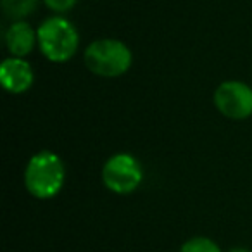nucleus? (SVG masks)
<instances>
[{
  "instance_id": "obj_1",
  "label": "nucleus",
  "mask_w": 252,
  "mask_h": 252,
  "mask_svg": "<svg viewBox=\"0 0 252 252\" xmlns=\"http://www.w3.org/2000/svg\"><path fill=\"white\" fill-rule=\"evenodd\" d=\"M66 168L63 159L50 151H40L28 161L25 169V187L35 199H52L63 190Z\"/></svg>"
},
{
  "instance_id": "obj_2",
  "label": "nucleus",
  "mask_w": 252,
  "mask_h": 252,
  "mask_svg": "<svg viewBox=\"0 0 252 252\" xmlns=\"http://www.w3.org/2000/svg\"><path fill=\"white\" fill-rule=\"evenodd\" d=\"M85 66L100 78L123 76L131 67L133 54L128 45L116 38H100L85 49Z\"/></svg>"
},
{
  "instance_id": "obj_3",
  "label": "nucleus",
  "mask_w": 252,
  "mask_h": 252,
  "mask_svg": "<svg viewBox=\"0 0 252 252\" xmlns=\"http://www.w3.org/2000/svg\"><path fill=\"white\" fill-rule=\"evenodd\" d=\"M38 47L50 63H67L80 47V35L71 21L63 16L47 18L36 30Z\"/></svg>"
},
{
  "instance_id": "obj_4",
  "label": "nucleus",
  "mask_w": 252,
  "mask_h": 252,
  "mask_svg": "<svg viewBox=\"0 0 252 252\" xmlns=\"http://www.w3.org/2000/svg\"><path fill=\"white\" fill-rule=\"evenodd\" d=\"M144 171L137 158L131 154H114L102 168V182L105 189L118 195H128L140 187Z\"/></svg>"
},
{
  "instance_id": "obj_5",
  "label": "nucleus",
  "mask_w": 252,
  "mask_h": 252,
  "mask_svg": "<svg viewBox=\"0 0 252 252\" xmlns=\"http://www.w3.org/2000/svg\"><path fill=\"white\" fill-rule=\"evenodd\" d=\"M214 105L228 119H247L252 116V87L244 81H224L214 92Z\"/></svg>"
},
{
  "instance_id": "obj_6",
  "label": "nucleus",
  "mask_w": 252,
  "mask_h": 252,
  "mask_svg": "<svg viewBox=\"0 0 252 252\" xmlns=\"http://www.w3.org/2000/svg\"><path fill=\"white\" fill-rule=\"evenodd\" d=\"M35 74L30 63L21 57H7L0 64V83L9 94H25L32 88Z\"/></svg>"
},
{
  "instance_id": "obj_7",
  "label": "nucleus",
  "mask_w": 252,
  "mask_h": 252,
  "mask_svg": "<svg viewBox=\"0 0 252 252\" xmlns=\"http://www.w3.org/2000/svg\"><path fill=\"white\" fill-rule=\"evenodd\" d=\"M38 43V35L26 21H14L5 32V47L11 57L25 59Z\"/></svg>"
},
{
  "instance_id": "obj_8",
  "label": "nucleus",
  "mask_w": 252,
  "mask_h": 252,
  "mask_svg": "<svg viewBox=\"0 0 252 252\" xmlns=\"http://www.w3.org/2000/svg\"><path fill=\"white\" fill-rule=\"evenodd\" d=\"M40 0H2V11L5 18L14 21H25L38 7Z\"/></svg>"
},
{
  "instance_id": "obj_9",
  "label": "nucleus",
  "mask_w": 252,
  "mask_h": 252,
  "mask_svg": "<svg viewBox=\"0 0 252 252\" xmlns=\"http://www.w3.org/2000/svg\"><path fill=\"white\" fill-rule=\"evenodd\" d=\"M180 252H221L220 245L207 237H193L182 245Z\"/></svg>"
},
{
  "instance_id": "obj_10",
  "label": "nucleus",
  "mask_w": 252,
  "mask_h": 252,
  "mask_svg": "<svg viewBox=\"0 0 252 252\" xmlns=\"http://www.w3.org/2000/svg\"><path fill=\"white\" fill-rule=\"evenodd\" d=\"M76 2L78 0H43V4H45L52 12H57V14L69 12L71 9L76 5Z\"/></svg>"
},
{
  "instance_id": "obj_11",
  "label": "nucleus",
  "mask_w": 252,
  "mask_h": 252,
  "mask_svg": "<svg viewBox=\"0 0 252 252\" xmlns=\"http://www.w3.org/2000/svg\"><path fill=\"white\" fill-rule=\"evenodd\" d=\"M230 252H251V251H247V249H231Z\"/></svg>"
}]
</instances>
